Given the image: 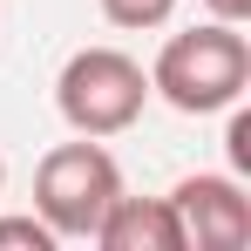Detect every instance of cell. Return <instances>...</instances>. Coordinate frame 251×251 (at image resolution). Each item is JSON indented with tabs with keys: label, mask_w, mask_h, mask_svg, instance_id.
Masks as SVG:
<instances>
[{
	"label": "cell",
	"mask_w": 251,
	"mask_h": 251,
	"mask_svg": "<svg viewBox=\"0 0 251 251\" xmlns=\"http://www.w3.org/2000/svg\"><path fill=\"white\" fill-rule=\"evenodd\" d=\"M251 88V41L231 21H204L170 34L156 68H150V95H163L183 116H217Z\"/></svg>",
	"instance_id": "cell-1"
},
{
	"label": "cell",
	"mask_w": 251,
	"mask_h": 251,
	"mask_svg": "<svg viewBox=\"0 0 251 251\" xmlns=\"http://www.w3.org/2000/svg\"><path fill=\"white\" fill-rule=\"evenodd\" d=\"M150 102V75L123 48H75L54 75V109L75 136H123Z\"/></svg>",
	"instance_id": "cell-2"
},
{
	"label": "cell",
	"mask_w": 251,
	"mask_h": 251,
	"mask_svg": "<svg viewBox=\"0 0 251 251\" xmlns=\"http://www.w3.org/2000/svg\"><path fill=\"white\" fill-rule=\"evenodd\" d=\"M116 197H123V170L102 150V136L54 143L34 170V217L54 238H95V224L109 217Z\"/></svg>",
	"instance_id": "cell-3"
},
{
	"label": "cell",
	"mask_w": 251,
	"mask_h": 251,
	"mask_svg": "<svg viewBox=\"0 0 251 251\" xmlns=\"http://www.w3.org/2000/svg\"><path fill=\"white\" fill-rule=\"evenodd\" d=\"M170 210L183 224V251H245L251 245V197L238 176H183L170 190Z\"/></svg>",
	"instance_id": "cell-4"
},
{
	"label": "cell",
	"mask_w": 251,
	"mask_h": 251,
	"mask_svg": "<svg viewBox=\"0 0 251 251\" xmlns=\"http://www.w3.org/2000/svg\"><path fill=\"white\" fill-rule=\"evenodd\" d=\"M95 245L102 251H183V224H176V210L170 197H116L109 217L95 224Z\"/></svg>",
	"instance_id": "cell-5"
},
{
	"label": "cell",
	"mask_w": 251,
	"mask_h": 251,
	"mask_svg": "<svg viewBox=\"0 0 251 251\" xmlns=\"http://www.w3.org/2000/svg\"><path fill=\"white\" fill-rule=\"evenodd\" d=\"M102 14L116 27H163L170 14H176V0H102Z\"/></svg>",
	"instance_id": "cell-6"
},
{
	"label": "cell",
	"mask_w": 251,
	"mask_h": 251,
	"mask_svg": "<svg viewBox=\"0 0 251 251\" xmlns=\"http://www.w3.org/2000/svg\"><path fill=\"white\" fill-rule=\"evenodd\" d=\"M61 238L48 231L41 217H0V251H54Z\"/></svg>",
	"instance_id": "cell-7"
},
{
	"label": "cell",
	"mask_w": 251,
	"mask_h": 251,
	"mask_svg": "<svg viewBox=\"0 0 251 251\" xmlns=\"http://www.w3.org/2000/svg\"><path fill=\"white\" fill-rule=\"evenodd\" d=\"M231 109H238V102H231ZM224 150H231V170L245 176V170H251V116H245V109L231 116V136H224Z\"/></svg>",
	"instance_id": "cell-8"
},
{
	"label": "cell",
	"mask_w": 251,
	"mask_h": 251,
	"mask_svg": "<svg viewBox=\"0 0 251 251\" xmlns=\"http://www.w3.org/2000/svg\"><path fill=\"white\" fill-rule=\"evenodd\" d=\"M204 7H210V21H231V27L251 21V0H204Z\"/></svg>",
	"instance_id": "cell-9"
},
{
	"label": "cell",
	"mask_w": 251,
	"mask_h": 251,
	"mask_svg": "<svg viewBox=\"0 0 251 251\" xmlns=\"http://www.w3.org/2000/svg\"><path fill=\"white\" fill-rule=\"evenodd\" d=\"M0 190H7V170H0Z\"/></svg>",
	"instance_id": "cell-10"
}]
</instances>
